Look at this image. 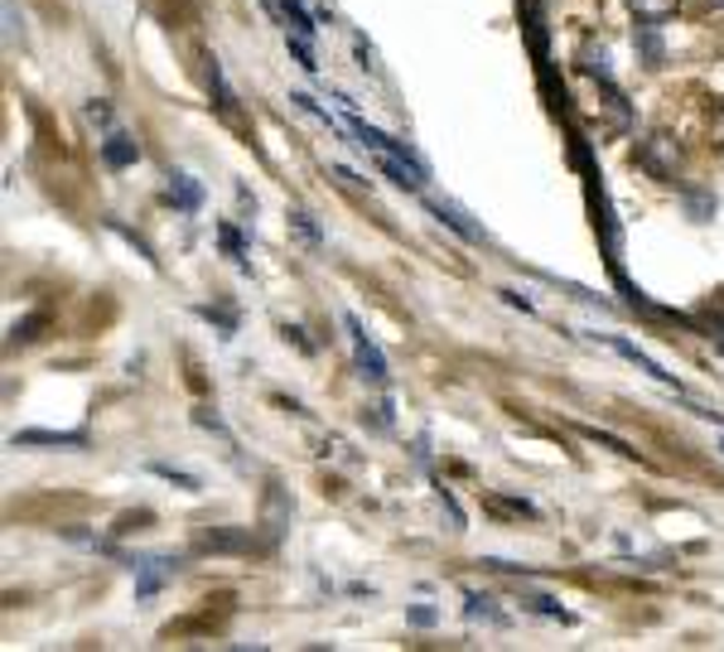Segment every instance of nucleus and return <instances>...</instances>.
Returning <instances> with one entry per match:
<instances>
[{"instance_id":"obj_18","label":"nucleus","mask_w":724,"mask_h":652,"mask_svg":"<svg viewBox=\"0 0 724 652\" xmlns=\"http://www.w3.org/2000/svg\"><path fill=\"white\" fill-rule=\"evenodd\" d=\"M285 44H290V53L300 59V68L304 73H319V63H314V49H310V39L304 34H285Z\"/></svg>"},{"instance_id":"obj_14","label":"nucleus","mask_w":724,"mask_h":652,"mask_svg":"<svg viewBox=\"0 0 724 652\" xmlns=\"http://www.w3.org/2000/svg\"><path fill=\"white\" fill-rule=\"evenodd\" d=\"M629 10L637 20H647V24H662V20L676 16V0H629Z\"/></svg>"},{"instance_id":"obj_10","label":"nucleus","mask_w":724,"mask_h":652,"mask_svg":"<svg viewBox=\"0 0 724 652\" xmlns=\"http://www.w3.org/2000/svg\"><path fill=\"white\" fill-rule=\"evenodd\" d=\"M203 78H208V92H213V107H218L222 117H232V112H237V92L228 88V78H222V63H218V59H208Z\"/></svg>"},{"instance_id":"obj_22","label":"nucleus","mask_w":724,"mask_h":652,"mask_svg":"<svg viewBox=\"0 0 724 652\" xmlns=\"http://www.w3.org/2000/svg\"><path fill=\"white\" fill-rule=\"evenodd\" d=\"M39 324H44V319H39V314H34V319H24V324H16V329H10V343H30Z\"/></svg>"},{"instance_id":"obj_1","label":"nucleus","mask_w":724,"mask_h":652,"mask_svg":"<svg viewBox=\"0 0 724 652\" xmlns=\"http://www.w3.org/2000/svg\"><path fill=\"white\" fill-rule=\"evenodd\" d=\"M343 329H348V339H353V358H358V372L368 382H378V387H386L392 382V368H386V353L372 343V334L362 329V319L358 314H343Z\"/></svg>"},{"instance_id":"obj_26","label":"nucleus","mask_w":724,"mask_h":652,"mask_svg":"<svg viewBox=\"0 0 724 652\" xmlns=\"http://www.w3.org/2000/svg\"><path fill=\"white\" fill-rule=\"evenodd\" d=\"M710 6H720V10H724V0H710Z\"/></svg>"},{"instance_id":"obj_2","label":"nucleus","mask_w":724,"mask_h":652,"mask_svg":"<svg viewBox=\"0 0 724 652\" xmlns=\"http://www.w3.org/2000/svg\"><path fill=\"white\" fill-rule=\"evenodd\" d=\"M16 450H30V445H44V450H82L88 445V430H16L10 435Z\"/></svg>"},{"instance_id":"obj_3","label":"nucleus","mask_w":724,"mask_h":652,"mask_svg":"<svg viewBox=\"0 0 724 652\" xmlns=\"http://www.w3.org/2000/svg\"><path fill=\"white\" fill-rule=\"evenodd\" d=\"M637 164H643L652 179H672L676 174V141H666V136H647V141L637 146Z\"/></svg>"},{"instance_id":"obj_15","label":"nucleus","mask_w":724,"mask_h":652,"mask_svg":"<svg viewBox=\"0 0 724 652\" xmlns=\"http://www.w3.org/2000/svg\"><path fill=\"white\" fill-rule=\"evenodd\" d=\"M522 600L536 609L541 619H561V623H575V614L570 609H561V600H551V594H536V590H522Z\"/></svg>"},{"instance_id":"obj_7","label":"nucleus","mask_w":724,"mask_h":652,"mask_svg":"<svg viewBox=\"0 0 724 652\" xmlns=\"http://www.w3.org/2000/svg\"><path fill=\"white\" fill-rule=\"evenodd\" d=\"M164 179H170V184H164V199H170L174 208H184V213H193V208H199L203 203V184H199V179H193V174H164Z\"/></svg>"},{"instance_id":"obj_13","label":"nucleus","mask_w":724,"mask_h":652,"mask_svg":"<svg viewBox=\"0 0 724 652\" xmlns=\"http://www.w3.org/2000/svg\"><path fill=\"white\" fill-rule=\"evenodd\" d=\"M275 10H281V20L290 24V34H304V39H314V16L300 6V0H275Z\"/></svg>"},{"instance_id":"obj_17","label":"nucleus","mask_w":724,"mask_h":652,"mask_svg":"<svg viewBox=\"0 0 724 652\" xmlns=\"http://www.w3.org/2000/svg\"><path fill=\"white\" fill-rule=\"evenodd\" d=\"M218 242L228 247V257L237 261V267H247V247H242V232H237L232 223H222V228H218Z\"/></svg>"},{"instance_id":"obj_6","label":"nucleus","mask_w":724,"mask_h":652,"mask_svg":"<svg viewBox=\"0 0 724 652\" xmlns=\"http://www.w3.org/2000/svg\"><path fill=\"white\" fill-rule=\"evenodd\" d=\"M464 619L469 623H489V629H507V614L497 609L493 594H479V590H464Z\"/></svg>"},{"instance_id":"obj_8","label":"nucleus","mask_w":724,"mask_h":652,"mask_svg":"<svg viewBox=\"0 0 724 652\" xmlns=\"http://www.w3.org/2000/svg\"><path fill=\"white\" fill-rule=\"evenodd\" d=\"M135 571H141V575H135V594L145 600V594H155V590L164 585V580H170V575L179 571V561H174V556H155V561L135 565Z\"/></svg>"},{"instance_id":"obj_12","label":"nucleus","mask_w":724,"mask_h":652,"mask_svg":"<svg viewBox=\"0 0 724 652\" xmlns=\"http://www.w3.org/2000/svg\"><path fill=\"white\" fill-rule=\"evenodd\" d=\"M199 546L203 551H252L257 541H252V532H203Z\"/></svg>"},{"instance_id":"obj_20","label":"nucleus","mask_w":724,"mask_h":652,"mask_svg":"<svg viewBox=\"0 0 724 652\" xmlns=\"http://www.w3.org/2000/svg\"><path fill=\"white\" fill-rule=\"evenodd\" d=\"M290 223H295V232H300L304 242H314V247H319V228H314V218H310V213H290Z\"/></svg>"},{"instance_id":"obj_19","label":"nucleus","mask_w":724,"mask_h":652,"mask_svg":"<svg viewBox=\"0 0 724 652\" xmlns=\"http://www.w3.org/2000/svg\"><path fill=\"white\" fill-rule=\"evenodd\" d=\"M150 469H155V474H160V479H170V483H179V489H189V493H199V479H193V474H184V469H174V464H150Z\"/></svg>"},{"instance_id":"obj_5","label":"nucleus","mask_w":724,"mask_h":652,"mask_svg":"<svg viewBox=\"0 0 724 652\" xmlns=\"http://www.w3.org/2000/svg\"><path fill=\"white\" fill-rule=\"evenodd\" d=\"M430 213H435L444 228H454L464 242H483V228H479V223H469V213H464L459 203H450V199H430Z\"/></svg>"},{"instance_id":"obj_9","label":"nucleus","mask_w":724,"mask_h":652,"mask_svg":"<svg viewBox=\"0 0 724 652\" xmlns=\"http://www.w3.org/2000/svg\"><path fill=\"white\" fill-rule=\"evenodd\" d=\"M102 160L111 164V170H127V164L141 160V146H135L127 131H111L107 141H102Z\"/></svg>"},{"instance_id":"obj_23","label":"nucleus","mask_w":724,"mask_h":652,"mask_svg":"<svg viewBox=\"0 0 724 652\" xmlns=\"http://www.w3.org/2000/svg\"><path fill=\"white\" fill-rule=\"evenodd\" d=\"M406 619L415 623V629H430V623H440V614H435V609H425V604H415V609H406Z\"/></svg>"},{"instance_id":"obj_25","label":"nucleus","mask_w":724,"mask_h":652,"mask_svg":"<svg viewBox=\"0 0 724 652\" xmlns=\"http://www.w3.org/2000/svg\"><path fill=\"white\" fill-rule=\"evenodd\" d=\"M710 339H715V334H710ZM715 349H720V353H724V334H720V339H715Z\"/></svg>"},{"instance_id":"obj_11","label":"nucleus","mask_w":724,"mask_h":652,"mask_svg":"<svg viewBox=\"0 0 724 652\" xmlns=\"http://www.w3.org/2000/svg\"><path fill=\"white\" fill-rule=\"evenodd\" d=\"M633 44H637V53H643V63H647V68H662L666 49H662V34H657V24L637 20V30H633Z\"/></svg>"},{"instance_id":"obj_21","label":"nucleus","mask_w":724,"mask_h":652,"mask_svg":"<svg viewBox=\"0 0 724 652\" xmlns=\"http://www.w3.org/2000/svg\"><path fill=\"white\" fill-rule=\"evenodd\" d=\"M82 112H88L92 127H111V121H117V117H111V107H107V102H88Z\"/></svg>"},{"instance_id":"obj_4","label":"nucleus","mask_w":724,"mask_h":652,"mask_svg":"<svg viewBox=\"0 0 724 652\" xmlns=\"http://www.w3.org/2000/svg\"><path fill=\"white\" fill-rule=\"evenodd\" d=\"M609 349H614L619 358H629V363H633L637 372H647L652 382H662V387H676V392H681V382L672 378V372H666V368H662V363H657V358H652V353H643V349H637L633 339H619V334H614V339H609Z\"/></svg>"},{"instance_id":"obj_24","label":"nucleus","mask_w":724,"mask_h":652,"mask_svg":"<svg viewBox=\"0 0 724 652\" xmlns=\"http://www.w3.org/2000/svg\"><path fill=\"white\" fill-rule=\"evenodd\" d=\"M20 30H16V0H6V44H20Z\"/></svg>"},{"instance_id":"obj_16","label":"nucleus","mask_w":724,"mask_h":652,"mask_svg":"<svg viewBox=\"0 0 724 652\" xmlns=\"http://www.w3.org/2000/svg\"><path fill=\"white\" fill-rule=\"evenodd\" d=\"M580 68H584V73H594L599 82H609V53H604V49L584 44V49H580Z\"/></svg>"}]
</instances>
